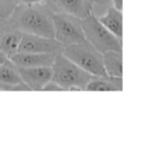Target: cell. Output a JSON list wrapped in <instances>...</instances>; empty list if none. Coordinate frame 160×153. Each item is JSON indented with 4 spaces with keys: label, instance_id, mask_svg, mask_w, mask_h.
<instances>
[{
    "label": "cell",
    "instance_id": "1",
    "mask_svg": "<svg viewBox=\"0 0 160 153\" xmlns=\"http://www.w3.org/2000/svg\"><path fill=\"white\" fill-rule=\"evenodd\" d=\"M9 20L24 34L54 38L53 12L45 2L19 3Z\"/></svg>",
    "mask_w": 160,
    "mask_h": 153
},
{
    "label": "cell",
    "instance_id": "2",
    "mask_svg": "<svg viewBox=\"0 0 160 153\" xmlns=\"http://www.w3.org/2000/svg\"><path fill=\"white\" fill-rule=\"evenodd\" d=\"M90 73L78 67L62 53L56 54L52 66V80L64 91H85V87L91 79Z\"/></svg>",
    "mask_w": 160,
    "mask_h": 153
},
{
    "label": "cell",
    "instance_id": "3",
    "mask_svg": "<svg viewBox=\"0 0 160 153\" xmlns=\"http://www.w3.org/2000/svg\"><path fill=\"white\" fill-rule=\"evenodd\" d=\"M62 54L93 77H105L103 55L87 40L64 47Z\"/></svg>",
    "mask_w": 160,
    "mask_h": 153
},
{
    "label": "cell",
    "instance_id": "4",
    "mask_svg": "<svg viewBox=\"0 0 160 153\" xmlns=\"http://www.w3.org/2000/svg\"><path fill=\"white\" fill-rule=\"evenodd\" d=\"M85 38L100 53L109 50L122 51V38L109 31L93 13L80 19Z\"/></svg>",
    "mask_w": 160,
    "mask_h": 153
},
{
    "label": "cell",
    "instance_id": "5",
    "mask_svg": "<svg viewBox=\"0 0 160 153\" xmlns=\"http://www.w3.org/2000/svg\"><path fill=\"white\" fill-rule=\"evenodd\" d=\"M54 38L64 47L86 40L80 19L68 14L53 13Z\"/></svg>",
    "mask_w": 160,
    "mask_h": 153
},
{
    "label": "cell",
    "instance_id": "6",
    "mask_svg": "<svg viewBox=\"0 0 160 153\" xmlns=\"http://www.w3.org/2000/svg\"><path fill=\"white\" fill-rule=\"evenodd\" d=\"M62 49L64 46L55 38L22 33L17 53H41L56 55L62 53Z\"/></svg>",
    "mask_w": 160,
    "mask_h": 153
},
{
    "label": "cell",
    "instance_id": "7",
    "mask_svg": "<svg viewBox=\"0 0 160 153\" xmlns=\"http://www.w3.org/2000/svg\"><path fill=\"white\" fill-rule=\"evenodd\" d=\"M45 3L53 13L68 14L82 19L92 13L93 0H46Z\"/></svg>",
    "mask_w": 160,
    "mask_h": 153
},
{
    "label": "cell",
    "instance_id": "8",
    "mask_svg": "<svg viewBox=\"0 0 160 153\" xmlns=\"http://www.w3.org/2000/svg\"><path fill=\"white\" fill-rule=\"evenodd\" d=\"M22 32L8 19L0 21V50L8 58L18 51Z\"/></svg>",
    "mask_w": 160,
    "mask_h": 153
},
{
    "label": "cell",
    "instance_id": "9",
    "mask_svg": "<svg viewBox=\"0 0 160 153\" xmlns=\"http://www.w3.org/2000/svg\"><path fill=\"white\" fill-rule=\"evenodd\" d=\"M0 91H31L9 58L3 64H0Z\"/></svg>",
    "mask_w": 160,
    "mask_h": 153
},
{
    "label": "cell",
    "instance_id": "10",
    "mask_svg": "<svg viewBox=\"0 0 160 153\" xmlns=\"http://www.w3.org/2000/svg\"><path fill=\"white\" fill-rule=\"evenodd\" d=\"M18 71L22 81L31 91H42L43 87L52 80V67L18 68Z\"/></svg>",
    "mask_w": 160,
    "mask_h": 153
},
{
    "label": "cell",
    "instance_id": "11",
    "mask_svg": "<svg viewBox=\"0 0 160 153\" xmlns=\"http://www.w3.org/2000/svg\"><path fill=\"white\" fill-rule=\"evenodd\" d=\"M55 54L41 53H16L9 60L18 68L29 67H52L55 60Z\"/></svg>",
    "mask_w": 160,
    "mask_h": 153
},
{
    "label": "cell",
    "instance_id": "12",
    "mask_svg": "<svg viewBox=\"0 0 160 153\" xmlns=\"http://www.w3.org/2000/svg\"><path fill=\"white\" fill-rule=\"evenodd\" d=\"M123 90V78L115 77H91L85 87V91H122Z\"/></svg>",
    "mask_w": 160,
    "mask_h": 153
},
{
    "label": "cell",
    "instance_id": "13",
    "mask_svg": "<svg viewBox=\"0 0 160 153\" xmlns=\"http://www.w3.org/2000/svg\"><path fill=\"white\" fill-rule=\"evenodd\" d=\"M98 20L109 30L111 33H113L118 38H122L123 36V16L122 11L116 10L113 6L109 8L105 11L104 14L100 17H97Z\"/></svg>",
    "mask_w": 160,
    "mask_h": 153
},
{
    "label": "cell",
    "instance_id": "14",
    "mask_svg": "<svg viewBox=\"0 0 160 153\" xmlns=\"http://www.w3.org/2000/svg\"><path fill=\"white\" fill-rule=\"evenodd\" d=\"M103 67L107 75L123 78V56L122 51L109 50L102 54Z\"/></svg>",
    "mask_w": 160,
    "mask_h": 153
},
{
    "label": "cell",
    "instance_id": "15",
    "mask_svg": "<svg viewBox=\"0 0 160 153\" xmlns=\"http://www.w3.org/2000/svg\"><path fill=\"white\" fill-rule=\"evenodd\" d=\"M18 5V0H0V21L10 19Z\"/></svg>",
    "mask_w": 160,
    "mask_h": 153
},
{
    "label": "cell",
    "instance_id": "16",
    "mask_svg": "<svg viewBox=\"0 0 160 153\" xmlns=\"http://www.w3.org/2000/svg\"><path fill=\"white\" fill-rule=\"evenodd\" d=\"M112 6L111 0H93L92 3V13L96 17H100L105 13L108 9Z\"/></svg>",
    "mask_w": 160,
    "mask_h": 153
},
{
    "label": "cell",
    "instance_id": "17",
    "mask_svg": "<svg viewBox=\"0 0 160 153\" xmlns=\"http://www.w3.org/2000/svg\"><path fill=\"white\" fill-rule=\"evenodd\" d=\"M42 91H64V89H62L59 84H57L55 81L49 80L48 82L43 87Z\"/></svg>",
    "mask_w": 160,
    "mask_h": 153
},
{
    "label": "cell",
    "instance_id": "18",
    "mask_svg": "<svg viewBox=\"0 0 160 153\" xmlns=\"http://www.w3.org/2000/svg\"><path fill=\"white\" fill-rule=\"evenodd\" d=\"M19 3H24V5H36V3H43L46 0H18Z\"/></svg>",
    "mask_w": 160,
    "mask_h": 153
},
{
    "label": "cell",
    "instance_id": "19",
    "mask_svg": "<svg viewBox=\"0 0 160 153\" xmlns=\"http://www.w3.org/2000/svg\"><path fill=\"white\" fill-rule=\"evenodd\" d=\"M112 6L115 8L118 11H122L123 10V0H111Z\"/></svg>",
    "mask_w": 160,
    "mask_h": 153
},
{
    "label": "cell",
    "instance_id": "20",
    "mask_svg": "<svg viewBox=\"0 0 160 153\" xmlns=\"http://www.w3.org/2000/svg\"><path fill=\"white\" fill-rule=\"evenodd\" d=\"M7 60H8V57L2 53V51L0 50V64H3V62L7 61Z\"/></svg>",
    "mask_w": 160,
    "mask_h": 153
}]
</instances>
